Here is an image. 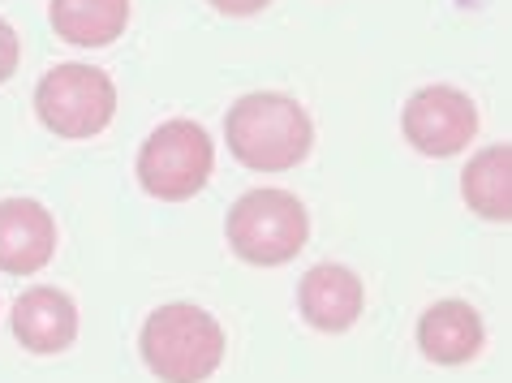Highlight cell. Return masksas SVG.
Segmentation results:
<instances>
[{"label":"cell","instance_id":"1","mask_svg":"<svg viewBox=\"0 0 512 383\" xmlns=\"http://www.w3.org/2000/svg\"><path fill=\"white\" fill-rule=\"evenodd\" d=\"M224 138L237 164L254 173H284L302 164L315 147V121L293 95L280 91H250L224 117Z\"/></svg>","mask_w":512,"mask_h":383},{"label":"cell","instance_id":"2","mask_svg":"<svg viewBox=\"0 0 512 383\" xmlns=\"http://www.w3.org/2000/svg\"><path fill=\"white\" fill-rule=\"evenodd\" d=\"M142 362L164 383H207L224 362V328L194 302H168L151 310L138 336Z\"/></svg>","mask_w":512,"mask_h":383},{"label":"cell","instance_id":"3","mask_svg":"<svg viewBox=\"0 0 512 383\" xmlns=\"http://www.w3.org/2000/svg\"><path fill=\"white\" fill-rule=\"evenodd\" d=\"M224 233H229V246L241 263L280 267L306 250L310 216L302 198L289 190H250L229 207Z\"/></svg>","mask_w":512,"mask_h":383},{"label":"cell","instance_id":"4","mask_svg":"<svg viewBox=\"0 0 512 383\" xmlns=\"http://www.w3.org/2000/svg\"><path fill=\"white\" fill-rule=\"evenodd\" d=\"M216 147L198 121H164L138 151V181L160 203H186L211 181Z\"/></svg>","mask_w":512,"mask_h":383},{"label":"cell","instance_id":"5","mask_svg":"<svg viewBox=\"0 0 512 383\" xmlns=\"http://www.w3.org/2000/svg\"><path fill=\"white\" fill-rule=\"evenodd\" d=\"M35 112L61 138H95L117 112V82L99 65L65 61L48 69L35 87Z\"/></svg>","mask_w":512,"mask_h":383},{"label":"cell","instance_id":"6","mask_svg":"<svg viewBox=\"0 0 512 383\" xmlns=\"http://www.w3.org/2000/svg\"><path fill=\"white\" fill-rule=\"evenodd\" d=\"M401 130L414 151L431 155V160H448V155H461L474 143L478 108L457 87H422L405 99Z\"/></svg>","mask_w":512,"mask_h":383},{"label":"cell","instance_id":"7","mask_svg":"<svg viewBox=\"0 0 512 383\" xmlns=\"http://www.w3.org/2000/svg\"><path fill=\"white\" fill-rule=\"evenodd\" d=\"M297 310L315 332H349L366 310V285L345 263H319L297 285Z\"/></svg>","mask_w":512,"mask_h":383},{"label":"cell","instance_id":"8","mask_svg":"<svg viewBox=\"0 0 512 383\" xmlns=\"http://www.w3.org/2000/svg\"><path fill=\"white\" fill-rule=\"evenodd\" d=\"M56 254V220L35 198H0V272L35 276Z\"/></svg>","mask_w":512,"mask_h":383},{"label":"cell","instance_id":"9","mask_svg":"<svg viewBox=\"0 0 512 383\" xmlns=\"http://www.w3.org/2000/svg\"><path fill=\"white\" fill-rule=\"evenodd\" d=\"M482 345H487V328L482 315L461 297H444V302L426 306L418 319V349L426 362L435 366H465L474 362Z\"/></svg>","mask_w":512,"mask_h":383},{"label":"cell","instance_id":"10","mask_svg":"<svg viewBox=\"0 0 512 383\" xmlns=\"http://www.w3.org/2000/svg\"><path fill=\"white\" fill-rule=\"evenodd\" d=\"M13 336L26 353H65L78 340V306L74 297L52 289V285H35L13 302Z\"/></svg>","mask_w":512,"mask_h":383},{"label":"cell","instance_id":"11","mask_svg":"<svg viewBox=\"0 0 512 383\" xmlns=\"http://www.w3.org/2000/svg\"><path fill=\"white\" fill-rule=\"evenodd\" d=\"M52 31L74 48H108L130 26V0H52Z\"/></svg>","mask_w":512,"mask_h":383},{"label":"cell","instance_id":"12","mask_svg":"<svg viewBox=\"0 0 512 383\" xmlns=\"http://www.w3.org/2000/svg\"><path fill=\"white\" fill-rule=\"evenodd\" d=\"M461 198L474 216L491 224L512 220V147L495 143L487 151H478L461 173Z\"/></svg>","mask_w":512,"mask_h":383},{"label":"cell","instance_id":"13","mask_svg":"<svg viewBox=\"0 0 512 383\" xmlns=\"http://www.w3.org/2000/svg\"><path fill=\"white\" fill-rule=\"evenodd\" d=\"M18 56H22L18 35H13L9 22H0V82L13 78V69H18Z\"/></svg>","mask_w":512,"mask_h":383},{"label":"cell","instance_id":"14","mask_svg":"<svg viewBox=\"0 0 512 383\" xmlns=\"http://www.w3.org/2000/svg\"><path fill=\"white\" fill-rule=\"evenodd\" d=\"M272 0H211V9H220L224 18H254V13H263Z\"/></svg>","mask_w":512,"mask_h":383}]
</instances>
